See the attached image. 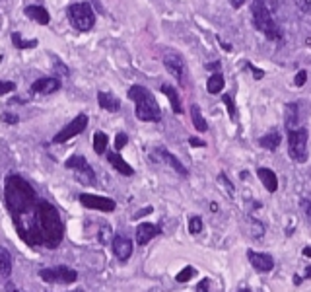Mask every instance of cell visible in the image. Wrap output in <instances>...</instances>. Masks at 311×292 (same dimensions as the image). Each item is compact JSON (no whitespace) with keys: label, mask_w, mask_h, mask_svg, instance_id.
I'll use <instances>...</instances> for the list:
<instances>
[{"label":"cell","mask_w":311,"mask_h":292,"mask_svg":"<svg viewBox=\"0 0 311 292\" xmlns=\"http://www.w3.org/2000/svg\"><path fill=\"white\" fill-rule=\"evenodd\" d=\"M189 144H191V146H204V142L200 139H189Z\"/></svg>","instance_id":"60d3db41"},{"label":"cell","mask_w":311,"mask_h":292,"mask_svg":"<svg viewBox=\"0 0 311 292\" xmlns=\"http://www.w3.org/2000/svg\"><path fill=\"white\" fill-rule=\"evenodd\" d=\"M107 142H109V139H107L105 133H96V135H94V152L105 154V150H107Z\"/></svg>","instance_id":"4316f807"},{"label":"cell","mask_w":311,"mask_h":292,"mask_svg":"<svg viewBox=\"0 0 311 292\" xmlns=\"http://www.w3.org/2000/svg\"><path fill=\"white\" fill-rule=\"evenodd\" d=\"M2 121L8 123V125H16V123L20 121V117L16 113H2Z\"/></svg>","instance_id":"e575fe53"},{"label":"cell","mask_w":311,"mask_h":292,"mask_svg":"<svg viewBox=\"0 0 311 292\" xmlns=\"http://www.w3.org/2000/svg\"><path fill=\"white\" fill-rule=\"evenodd\" d=\"M218 66H220V64H218V63H212V64H208V66H206V68H208V70H216V68H218Z\"/></svg>","instance_id":"7dc6e473"},{"label":"cell","mask_w":311,"mask_h":292,"mask_svg":"<svg viewBox=\"0 0 311 292\" xmlns=\"http://www.w3.org/2000/svg\"><path fill=\"white\" fill-rule=\"evenodd\" d=\"M80 203L86 208H96V211H103V213H111L117 206V203L109 197H100V195H92V193H82Z\"/></svg>","instance_id":"8fae6325"},{"label":"cell","mask_w":311,"mask_h":292,"mask_svg":"<svg viewBox=\"0 0 311 292\" xmlns=\"http://www.w3.org/2000/svg\"><path fill=\"white\" fill-rule=\"evenodd\" d=\"M107 160H109V164H111L113 168L119 172V174H123V176H128V178L135 174V170H132L130 165L126 164V162H124L123 158H121V156H119L117 152H109V154H107Z\"/></svg>","instance_id":"44dd1931"},{"label":"cell","mask_w":311,"mask_h":292,"mask_svg":"<svg viewBox=\"0 0 311 292\" xmlns=\"http://www.w3.org/2000/svg\"><path fill=\"white\" fill-rule=\"evenodd\" d=\"M39 277L45 280V282H53V284H70L78 279V273L70 267H51V269H41L39 271Z\"/></svg>","instance_id":"ba28073f"},{"label":"cell","mask_w":311,"mask_h":292,"mask_svg":"<svg viewBox=\"0 0 311 292\" xmlns=\"http://www.w3.org/2000/svg\"><path fill=\"white\" fill-rule=\"evenodd\" d=\"M59 88H61V80L49 76V78H39V80H35L31 84L29 92H33V94H55Z\"/></svg>","instance_id":"9a60e30c"},{"label":"cell","mask_w":311,"mask_h":292,"mask_svg":"<svg viewBox=\"0 0 311 292\" xmlns=\"http://www.w3.org/2000/svg\"><path fill=\"white\" fill-rule=\"evenodd\" d=\"M163 66L167 68V72L185 88L187 86V63L183 57L175 51H167L163 55Z\"/></svg>","instance_id":"9c48e42d"},{"label":"cell","mask_w":311,"mask_h":292,"mask_svg":"<svg viewBox=\"0 0 311 292\" xmlns=\"http://www.w3.org/2000/svg\"><path fill=\"white\" fill-rule=\"evenodd\" d=\"M245 66H247V70L255 76V80H261V78H264V70H261V68H257L255 64H251L245 61Z\"/></svg>","instance_id":"1f68e13d"},{"label":"cell","mask_w":311,"mask_h":292,"mask_svg":"<svg viewBox=\"0 0 311 292\" xmlns=\"http://www.w3.org/2000/svg\"><path fill=\"white\" fill-rule=\"evenodd\" d=\"M191 119H193V125H195V129H197L199 133H204V131L208 129V125H206V119L202 117V113H200V107L197 105V103H193V105H191Z\"/></svg>","instance_id":"d4e9b609"},{"label":"cell","mask_w":311,"mask_h":292,"mask_svg":"<svg viewBox=\"0 0 311 292\" xmlns=\"http://www.w3.org/2000/svg\"><path fill=\"white\" fill-rule=\"evenodd\" d=\"M68 20L78 31H90L96 26V14L87 2H78L68 6Z\"/></svg>","instance_id":"8992f818"},{"label":"cell","mask_w":311,"mask_h":292,"mask_svg":"<svg viewBox=\"0 0 311 292\" xmlns=\"http://www.w3.org/2000/svg\"><path fill=\"white\" fill-rule=\"evenodd\" d=\"M156 152L160 154V158H162L163 162H165V164L169 165V168H173V170H175V172H177V174H181V176H187V174H189V172H187L185 165L181 164V162H179V160H177V158H175V156H173V154H171V152H167V150H165L163 146H160V148H158Z\"/></svg>","instance_id":"ac0fdd59"},{"label":"cell","mask_w":311,"mask_h":292,"mask_svg":"<svg viewBox=\"0 0 311 292\" xmlns=\"http://www.w3.org/2000/svg\"><path fill=\"white\" fill-rule=\"evenodd\" d=\"M126 142H128V137H126L124 133H119V135L115 137V148H117V150H121V148L126 146Z\"/></svg>","instance_id":"836d02e7"},{"label":"cell","mask_w":311,"mask_h":292,"mask_svg":"<svg viewBox=\"0 0 311 292\" xmlns=\"http://www.w3.org/2000/svg\"><path fill=\"white\" fill-rule=\"evenodd\" d=\"M303 255H305V257H311V245L303 247Z\"/></svg>","instance_id":"bcb514c9"},{"label":"cell","mask_w":311,"mask_h":292,"mask_svg":"<svg viewBox=\"0 0 311 292\" xmlns=\"http://www.w3.org/2000/svg\"><path fill=\"white\" fill-rule=\"evenodd\" d=\"M251 14H253L255 27L261 31L264 37H269L271 41H282L284 39V31L276 24V20L273 18V10L269 8V4L264 0H253Z\"/></svg>","instance_id":"277c9868"},{"label":"cell","mask_w":311,"mask_h":292,"mask_svg":"<svg viewBox=\"0 0 311 292\" xmlns=\"http://www.w3.org/2000/svg\"><path fill=\"white\" fill-rule=\"evenodd\" d=\"M160 234H162L160 226H156L152 222H142V224H138L137 228V243L138 245H146L148 241H152L156 236H160Z\"/></svg>","instance_id":"5bb4252c"},{"label":"cell","mask_w":311,"mask_h":292,"mask_svg":"<svg viewBox=\"0 0 311 292\" xmlns=\"http://www.w3.org/2000/svg\"><path fill=\"white\" fill-rule=\"evenodd\" d=\"M220 181H224V183H226V189H228V193L232 195V193H234V185H232V183L228 181V178H226V176H220Z\"/></svg>","instance_id":"f35d334b"},{"label":"cell","mask_w":311,"mask_h":292,"mask_svg":"<svg viewBox=\"0 0 311 292\" xmlns=\"http://www.w3.org/2000/svg\"><path fill=\"white\" fill-rule=\"evenodd\" d=\"M247 259H249V263L255 267L259 273H269V271H273L274 269V259L269 254H257V252L249 249Z\"/></svg>","instance_id":"4fadbf2b"},{"label":"cell","mask_w":311,"mask_h":292,"mask_svg":"<svg viewBox=\"0 0 311 292\" xmlns=\"http://www.w3.org/2000/svg\"><path fill=\"white\" fill-rule=\"evenodd\" d=\"M241 292H249V290H241Z\"/></svg>","instance_id":"681fc988"},{"label":"cell","mask_w":311,"mask_h":292,"mask_svg":"<svg viewBox=\"0 0 311 292\" xmlns=\"http://www.w3.org/2000/svg\"><path fill=\"white\" fill-rule=\"evenodd\" d=\"M25 16L29 18V20H33V22H37L41 26H47L51 22V16L47 12V8H43V6H27L25 8Z\"/></svg>","instance_id":"e0dca14e"},{"label":"cell","mask_w":311,"mask_h":292,"mask_svg":"<svg viewBox=\"0 0 311 292\" xmlns=\"http://www.w3.org/2000/svg\"><path fill=\"white\" fill-rule=\"evenodd\" d=\"M16 90V84L14 82H6V80H0V96H4V94H10Z\"/></svg>","instance_id":"d6a6232c"},{"label":"cell","mask_w":311,"mask_h":292,"mask_svg":"<svg viewBox=\"0 0 311 292\" xmlns=\"http://www.w3.org/2000/svg\"><path fill=\"white\" fill-rule=\"evenodd\" d=\"M305 80H307V72H305V70H299L298 74H296V80H294V82H296V86H303Z\"/></svg>","instance_id":"8d00e7d4"},{"label":"cell","mask_w":311,"mask_h":292,"mask_svg":"<svg viewBox=\"0 0 311 292\" xmlns=\"http://www.w3.org/2000/svg\"><path fill=\"white\" fill-rule=\"evenodd\" d=\"M224 76H222V72H214L210 78H208V82H206V90H208V94H220L222 88H224Z\"/></svg>","instance_id":"484cf974"},{"label":"cell","mask_w":311,"mask_h":292,"mask_svg":"<svg viewBox=\"0 0 311 292\" xmlns=\"http://www.w3.org/2000/svg\"><path fill=\"white\" fill-rule=\"evenodd\" d=\"M98 103H100L101 109L111 111V113H115V111L121 109V102H119L113 94H107V92H100V94H98Z\"/></svg>","instance_id":"d6986e66"},{"label":"cell","mask_w":311,"mask_h":292,"mask_svg":"<svg viewBox=\"0 0 311 292\" xmlns=\"http://www.w3.org/2000/svg\"><path fill=\"white\" fill-rule=\"evenodd\" d=\"M222 102H224L226 107H228L230 119H232V121H236V119H237V111H236V103H234V98H232V94H222Z\"/></svg>","instance_id":"f1b7e54d"},{"label":"cell","mask_w":311,"mask_h":292,"mask_svg":"<svg viewBox=\"0 0 311 292\" xmlns=\"http://www.w3.org/2000/svg\"><path fill=\"white\" fill-rule=\"evenodd\" d=\"M296 4H298L299 10L311 14V0H296Z\"/></svg>","instance_id":"d590c367"},{"label":"cell","mask_w":311,"mask_h":292,"mask_svg":"<svg viewBox=\"0 0 311 292\" xmlns=\"http://www.w3.org/2000/svg\"><path fill=\"white\" fill-rule=\"evenodd\" d=\"M70 292H84V290H70Z\"/></svg>","instance_id":"c3c4849f"},{"label":"cell","mask_w":311,"mask_h":292,"mask_svg":"<svg viewBox=\"0 0 311 292\" xmlns=\"http://www.w3.org/2000/svg\"><path fill=\"white\" fill-rule=\"evenodd\" d=\"M4 201H6L8 213L14 218V216L25 213L31 204L35 203L37 195H35L33 187L22 176L8 174L6 179H4Z\"/></svg>","instance_id":"7a4b0ae2"},{"label":"cell","mask_w":311,"mask_h":292,"mask_svg":"<svg viewBox=\"0 0 311 292\" xmlns=\"http://www.w3.org/2000/svg\"><path fill=\"white\" fill-rule=\"evenodd\" d=\"M284 123L288 129H298L299 123V105L298 103H286L284 107Z\"/></svg>","instance_id":"ffe728a7"},{"label":"cell","mask_w":311,"mask_h":292,"mask_svg":"<svg viewBox=\"0 0 311 292\" xmlns=\"http://www.w3.org/2000/svg\"><path fill=\"white\" fill-rule=\"evenodd\" d=\"M280 142H282V137H280L278 131H271V133L262 135L261 139H259V144H261L264 150H271V152L280 146Z\"/></svg>","instance_id":"7402d4cb"},{"label":"cell","mask_w":311,"mask_h":292,"mask_svg":"<svg viewBox=\"0 0 311 292\" xmlns=\"http://www.w3.org/2000/svg\"><path fill=\"white\" fill-rule=\"evenodd\" d=\"M288 154L298 164L307 160V131L303 127L288 129Z\"/></svg>","instance_id":"5b68a950"},{"label":"cell","mask_w":311,"mask_h":292,"mask_svg":"<svg viewBox=\"0 0 311 292\" xmlns=\"http://www.w3.org/2000/svg\"><path fill=\"white\" fill-rule=\"evenodd\" d=\"M193 275H195V269H193V267H185L181 273H177L175 280H177V282H187V280H191Z\"/></svg>","instance_id":"4dcf8cb0"},{"label":"cell","mask_w":311,"mask_h":292,"mask_svg":"<svg viewBox=\"0 0 311 292\" xmlns=\"http://www.w3.org/2000/svg\"><path fill=\"white\" fill-rule=\"evenodd\" d=\"M197 292H208V279H202L197 286Z\"/></svg>","instance_id":"74e56055"},{"label":"cell","mask_w":311,"mask_h":292,"mask_svg":"<svg viewBox=\"0 0 311 292\" xmlns=\"http://www.w3.org/2000/svg\"><path fill=\"white\" fill-rule=\"evenodd\" d=\"M12 273V257L6 247L0 245V277H8Z\"/></svg>","instance_id":"cb8c5ba5"},{"label":"cell","mask_w":311,"mask_h":292,"mask_svg":"<svg viewBox=\"0 0 311 292\" xmlns=\"http://www.w3.org/2000/svg\"><path fill=\"white\" fill-rule=\"evenodd\" d=\"M257 176H259L261 183L264 185V189L269 191V193H274V191L278 189V178H276V174H274L273 170H269V168H259V170H257Z\"/></svg>","instance_id":"2e32d148"},{"label":"cell","mask_w":311,"mask_h":292,"mask_svg":"<svg viewBox=\"0 0 311 292\" xmlns=\"http://www.w3.org/2000/svg\"><path fill=\"white\" fill-rule=\"evenodd\" d=\"M162 92L165 94V98L169 100V103H171V107H173L175 113H177V115L183 113V105H181V100H179V96H177V92H175L173 86H169V84H163Z\"/></svg>","instance_id":"603a6c76"},{"label":"cell","mask_w":311,"mask_h":292,"mask_svg":"<svg viewBox=\"0 0 311 292\" xmlns=\"http://www.w3.org/2000/svg\"><path fill=\"white\" fill-rule=\"evenodd\" d=\"M6 290H8V292H20L18 288H16V286H14L12 282H8V284H6Z\"/></svg>","instance_id":"f6af8a7d"},{"label":"cell","mask_w":311,"mask_h":292,"mask_svg":"<svg viewBox=\"0 0 311 292\" xmlns=\"http://www.w3.org/2000/svg\"><path fill=\"white\" fill-rule=\"evenodd\" d=\"M86 127H87V115L80 113L78 117H74V119H72L66 127L62 129L61 133H57V135H55L53 142H55V144H62V142H66V140L78 137L80 133H84Z\"/></svg>","instance_id":"30bf717a"},{"label":"cell","mask_w":311,"mask_h":292,"mask_svg":"<svg viewBox=\"0 0 311 292\" xmlns=\"http://www.w3.org/2000/svg\"><path fill=\"white\" fill-rule=\"evenodd\" d=\"M150 213H152V206H148V208H146V211H140V213H138V215L135 216V218H140V216H144V215H150Z\"/></svg>","instance_id":"ee69618b"},{"label":"cell","mask_w":311,"mask_h":292,"mask_svg":"<svg viewBox=\"0 0 311 292\" xmlns=\"http://www.w3.org/2000/svg\"><path fill=\"white\" fill-rule=\"evenodd\" d=\"M202 218L200 216H191L189 218V232L193 234V236H197V234H200L202 232Z\"/></svg>","instance_id":"f546056e"},{"label":"cell","mask_w":311,"mask_h":292,"mask_svg":"<svg viewBox=\"0 0 311 292\" xmlns=\"http://www.w3.org/2000/svg\"><path fill=\"white\" fill-rule=\"evenodd\" d=\"M12 43L16 45V47H18V49H33V47H37V39L24 41L20 31H14V33H12Z\"/></svg>","instance_id":"83f0119b"},{"label":"cell","mask_w":311,"mask_h":292,"mask_svg":"<svg viewBox=\"0 0 311 292\" xmlns=\"http://www.w3.org/2000/svg\"><path fill=\"white\" fill-rule=\"evenodd\" d=\"M303 208H305V213H307V216H309V220H311V203L309 201H303Z\"/></svg>","instance_id":"7bdbcfd3"},{"label":"cell","mask_w":311,"mask_h":292,"mask_svg":"<svg viewBox=\"0 0 311 292\" xmlns=\"http://www.w3.org/2000/svg\"><path fill=\"white\" fill-rule=\"evenodd\" d=\"M278 6H280V0H269V8H271V10H278Z\"/></svg>","instance_id":"ab89813d"},{"label":"cell","mask_w":311,"mask_h":292,"mask_svg":"<svg viewBox=\"0 0 311 292\" xmlns=\"http://www.w3.org/2000/svg\"><path fill=\"white\" fill-rule=\"evenodd\" d=\"M128 98L137 105V117L140 121H148V123H160L162 119V109L156 102L154 94L144 86H132L128 90Z\"/></svg>","instance_id":"3957f363"},{"label":"cell","mask_w":311,"mask_h":292,"mask_svg":"<svg viewBox=\"0 0 311 292\" xmlns=\"http://www.w3.org/2000/svg\"><path fill=\"white\" fill-rule=\"evenodd\" d=\"M12 220L20 238L31 247L41 245L53 249L61 243L64 236V226L59 211L43 199H37L25 213L14 216Z\"/></svg>","instance_id":"6da1fadb"},{"label":"cell","mask_w":311,"mask_h":292,"mask_svg":"<svg viewBox=\"0 0 311 292\" xmlns=\"http://www.w3.org/2000/svg\"><path fill=\"white\" fill-rule=\"evenodd\" d=\"M113 254L119 261H128V257L132 255V241L123 234H117L113 238Z\"/></svg>","instance_id":"7c38bea8"},{"label":"cell","mask_w":311,"mask_h":292,"mask_svg":"<svg viewBox=\"0 0 311 292\" xmlns=\"http://www.w3.org/2000/svg\"><path fill=\"white\" fill-rule=\"evenodd\" d=\"M64 165H66L68 170H74L76 179L82 181L84 185H94V183H96V172L92 170V165L87 164V160L82 156V154L70 156V158L64 162Z\"/></svg>","instance_id":"52a82bcc"},{"label":"cell","mask_w":311,"mask_h":292,"mask_svg":"<svg viewBox=\"0 0 311 292\" xmlns=\"http://www.w3.org/2000/svg\"><path fill=\"white\" fill-rule=\"evenodd\" d=\"M230 4H232L234 8H241V6L245 4V0H230Z\"/></svg>","instance_id":"b9f144b4"}]
</instances>
